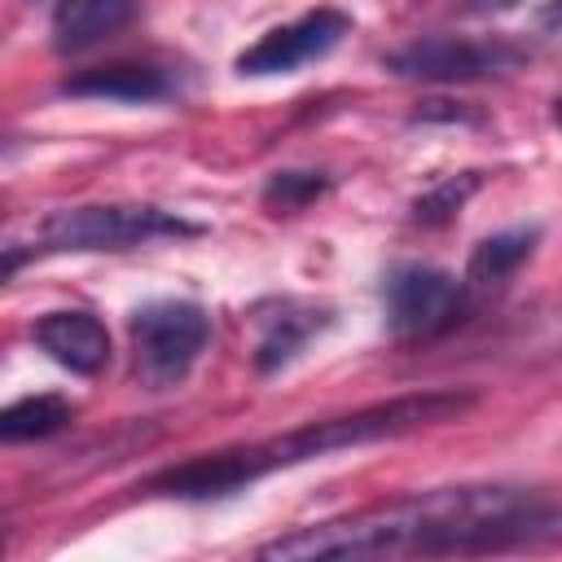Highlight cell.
Listing matches in <instances>:
<instances>
[{"label":"cell","instance_id":"obj_1","mask_svg":"<svg viewBox=\"0 0 562 562\" xmlns=\"http://www.w3.org/2000/svg\"><path fill=\"white\" fill-rule=\"evenodd\" d=\"M562 544V496L518 483H461L277 536L259 558H465Z\"/></svg>","mask_w":562,"mask_h":562},{"label":"cell","instance_id":"obj_2","mask_svg":"<svg viewBox=\"0 0 562 562\" xmlns=\"http://www.w3.org/2000/svg\"><path fill=\"white\" fill-rule=\"evenodd\" d=\"M474 408L470 391H417V395H395L342 417H325V422H307L299 430L259 439V443H241V448H220V452H202L184 465H171L162 474L149 479V492L158 496H176V501H220L233 496L241 487H250L263 474L303 465L312 457L325 452H342V448H360V443H378V439H395L422 426H439V422H457L461 413Z\"/></svg>","mask_w":562,"mask_h":562},{"label":"cell","instance_id":"obj_3","mask_svg":"<svg viewBox=\"0 0 562 562\" xmlns=\"http://www.w3.org/2000/svg\"><path fill=\"white\" fill-rule=\"evenodd\" d=\"M202 224L149 206V202H97V206H66L48 211L44 220L9 233L4 241V272L35 255H79V250H127L158 237H198Z\"/></svg>","mask_w":562,"mask_h":562},{"label":"cell","instance_id":"obj_4","mask_svg":"<svg viewBox=\"0 0 562 562\" xmlns=\"http://www.w3.org/2000/svg\"><path fill=\"white\" fill-rule=\"evenodd\" d=\"M127 334H132L136 378L154 391H167L184 382V373L202 356L211 338V316L189 299H158L132 312Z\"/></svg>","mask_w":562,"mask_h":562},{"label":"cell","instance_id":"obj_5","mask_svg":"<svg viewBox=\"0 0 562 562\" xmlns=\"http://www.w3.org/2000/svg\"><path fill=\"white\" fill-rule=\"evenodd\" d=\"M522 61V53L505 40H465V35H426L395 53H386V70L400 79L426 83H470L487 75H505Z\"/></svg>","mask_w":562,"mask_h":562},{"label":"cell","instance_id":"obj_6","mask_svg":"<svg viewBox=\"0 0 562 562\" xmlns=\"http://www.w3.org/2000/svg\"><path fill=\"white\" fill-rule=\"evenodd\" d=\"M382 303H386V325L400 338H430L439 329H448L461 307H465V285L430 263H400L386 285H382Z\"/></svg>","mask_w":562,"mask_h":562},{"label":"cell","instance_id":"obj_7","mask_svg":"<svg viewBox=\"0 0 562 562\" xmlns=\"http://www.w3.org/2000/svg\"><path fill=\"white\" fill-rule=\"evenodd\" d=\"M347 31H351V18L342 9H312V13L294 18V22L272 26L268 35H259L237 57V70L241 75H290V70L334 53Z\"/></svg>","mask_w":562,"mask_h":562},{"label":"cell","instance_id":"obj_8","mask_svg":"<svg viewBox=\"0 0 562 562\" xmlns=\"http://www.w3.org/2000/svg\"><path fill=\"white\" fill-rule=\"evenodd\" d=\"M334 312L325 303L312 299H277L268 307L255 312L259 325V342H255V369L259 373H277L281 364H290L321 329H329Z\"/></svg>","mask_w":562,"mask_h":562},{"label":"cell","instance_id":"obj_9","mask_svg":"<svg viewBox=\"0 0 562 562\" xmlns=\"http://www.w3.org/2000/svg\"><path fill=\"white\" fill-rule=\"evenodd\" d=\"M35 347L79 378H97L110 364V334L92 312H48L31 329Z\"/></svg>","mask_w":562,"mask_h":562},{"label":"cell","instance_id":"obj_10","mask_svg":"<svg viewBox=\"0 0 562 562\" xmlns=\"http://www.w3.org/2000/svg\"><path fill=\"white\" fill-rule=\"evenodd\" d=\"M136 13V0H57L53 9V48L88 53L101 40L119 35Z\"/></svg>","mask_w":562,"mask_h":562},{"label":"cell","instance_id":"obj_11","mask_svg":"<svg viewBox=\"0 0 562 562\" xmlns=\"http://www.w3.org/2000/svg\"><path fill=\"white\" fill-rule=\"evenodd\" d=\"M70 97H105V101H158L171 92V75L149 61H110L79 70L61 83Z\"/></svg>","mask_w":562,"mask_h":562},{"label":"cell","instance_id":"obj_12","mask_svg":"<svg viewBox=\"0 0 562 562\" xmlns=\"http://www.w3.org/2000/svg\"><path fill=\"white\" fill-rule=\"evenodd\" d=\"M536 241H540V228H509V233L483 237V241L474 246V255H470V272H465V277H470L474 285H496V281L514 277V272L531 259Z\"/></svg>","mask_w":562,"mask_h":562},{"label":"cell","instance_id":"obj_13","mask_svg":"<svg viewBox=\"0 0 562 562\" xmlns=\"http://www.w3.org/2000/svg\"><path fill=\"white\" fill-rule=\"evenodd\" d=\"M75 417V404L61 395H26L18 404H9L0 413V439L4 443H31V439H48L57 430H66V422Z\"/></svg>","mask_w":562,"mask_h":562},{"label":"cell","instance_id":"obj_14","mask_svg":"<svg viewBox=\"0 0 562 562\" xmlns=\"http://www.w3.org/2000/svg\"><path fill=\"white\" fill-rule=\"evenodd\" d=\"M479 184H483L479 171H461V176L439 180L435 189H426V193L413 202V220H417V224H448V220L465 206V198H470Z\"/></svg>","mask_w":562,"mask_h":562},{"label":"cell","instance_id":"obj_15","mask_svg":"<svg viewBox=\"0 0 562 562\" xmlns=\"http://www.w3.org/2000/svg\"><path fill=\"white\" fill-rule=\"evenodd\" d=\"M325 189H329V180L321 171H277L263 189V206L272 215H290V211H303L307 202H316Z\"/></svg>","mask_w":562,"mask_h":562},{"label":"cell","instance_id":"obj_16","mask_svg":"<svg viewBox=\"0 0 562 562\" xmlns=\"http://www.w3.org/2000/svg\"><path fill=\"white\" fill-rule=\"evenodd\" d=\"M536 26H540L544 35H553V40H562V0H544V4L536 9Z\"/></svg>","mask_w":562,"mask_h":562},{"label":"cell","instance_id":"obj_17","mask_svg":"<svg viewBox=\"0 0 562 562\" xmlns=\"http://www.w3.org/2000/svg\"><path fill=\"white\" fill-rule=\"evenodd\" d=\"M465 4H474V9H509L514 0H465Z\"/></svg>","mask_w":562,"mask_h":562},{"label":"cell","instance_id":"obj_18","mask_svg":"<svg viewBox=\"0 0 562 562\" xmlns=\"http://www.w3.org/2000/svg\"><path fill=\"white\" fill-rule=\"evenodd\" d=\"M553 119H558V123H562V97H558V105H553Z\"/></svg>","mask_w":562,"mask_h":562}]
</instances>
